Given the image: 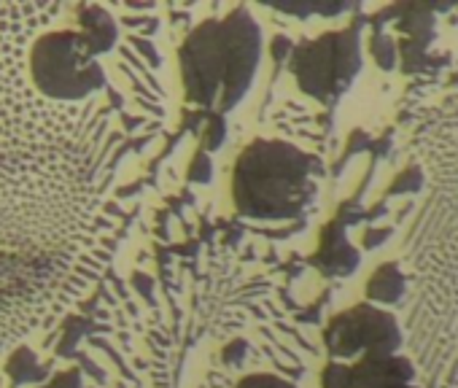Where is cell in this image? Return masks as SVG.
Segmentation results:
<instances>
[{
    "label": "cell",
    "mask_w": 458,
    "mask_h": 388,
    "mask_svg": "<svg viewBox=\"0 0 458 388\" xmlns=\"http://www.w3.org/2000/svg\"><path fill=\"white\" fill-rule=\"evenodd\" d=\"M262 55V36L254 20L235 14L224 22H205L189 36L181 52L189 100L208 108H233L249 89Z\"/></svg>",
    "instance_id": "1"
},
{
    "label": "cell",
    "mask_w": 458,
    "mask_h": 388,
    "mask_svg": "<svg viewBox=\"0 0 458 388\" xmlns=\"http://www.w3.org/2000/svg\"><path fill=\"white\" fill-rule=\"evenodd\" d=\"M310 198V159L289 143L257 140L235 167V203L249 219H292Z\"/></svg>",
    "instance_id": "2"
},
{
    "label": "cell",
    "mask_w": 458,
    "mask_h": 388,
    "mask_svg": "<svg viewBox=\"0 0 458 388\" xmlns=\"http://www.w3.org/2000/svg\"><path fill=\"white\" fill-rule=\"evenodd\" d=\"M87 41L89 38L60 33L38 44L33 71L47 92L60 97H79L103 81L100 68L84 60V49H89Z\"/></svg>",
    "instance_id": "3"
},
{
    "label": "cell",
    "mask_w": 458,
    "mask_h": 388,
    "mask_svg": "<svg viewBox=\"0 0 458 388\" xmlns=\"http://www.w3.org/2000/svg\"><path fill=\"white\" fill-rule=\"evenodd\" d=\"M399 345V329L391 316L361 305L340 318L329 329V348L335 356H353L356 350H369L372 356H386Z\"/></svg>",
    "instance_id": "4"
},
{
    "label": "cell",
    "mask_w": 458,
    "mask_h": 388,
    "mask_svg": "<svg viewBox=\"0 0 458 388\" xmlns=\"http://www.w3.org/2000/svg\"><path fill=\"white\" fill-rule=\"evenodd\" d=\"M399 367L404 364L386 361L383 356H372L353 369L332 367L327 372V388H394L402 385L404 377H410V369H399Z\"/></svg>",
    "instance_id": "5"
},
{
    "label": "cell",
    "mask_w": 458,
    "mask_h": 388,
    "mask_svg": "<svg viewBox=\"0 0 458 388\" xmlns=\"http://www.w3.org/2000/svg\"><path fill=\"white\" fill-rule=\"evenodd\" d=\"M238 388H294V385L281 380V377H276V375H251Z\"/></svg>",
    "instance_id": "6"
},
{
    "label": "cell",
    "mask_w": 458,
    "mask_h": 388,
    "mask_svg": "<svg viewBox=\"0 0 458 388\" xmlns=\"http://www.w3.org/2000/svg\"><path fill=\"white\" fill-rule=\"evenodd\" d=\"M49 388H81V385H79V377L71 372V375H60Z\"/></svg>",
    "instance_id": "7"
},
{
    "label": "cell",
    "mask_w": 458,
    "mask_h": 388,
    "mask_svg": "<svg viewBox=\"0 0 458 388\" xmlns=\"http://www.w3.org/2000/svg\"><path fill=\"white\" fill-rule=\"evenodd\" d=\"M394 388H415V385H394Z\"/></svg>",
    "instance_id": "8"
}]
</instances>
